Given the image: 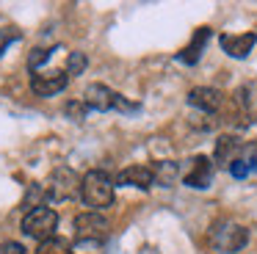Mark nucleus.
<instances>
[{
    "label": "nucleus",
    "instance_id": "nucleus-1",
    "mask_svg": "<svg viewBox=\"0 0 257 254\" xmlns=\"http://www.w3.org/2000/svg\"><path fill=\"white\" fill-rule=\"evenodd\" d=\"M249 243V229L235 221H216L207 232V246L213 254H235Z\"/></svg>",
    "mask_w": 257,
    "mask_h": 254
},
{
    "label": "nucleus",
    "instance_id": "nucleus-2",
    "mask_svg": "<svg viewBox=\"0 0 257 254\" xmlns=\"http://www.w3.org/2000/svg\"><path fill=\"white\" fill-rule=\"evenodd\" d=\"M80 196L89 207L94 210H105L113 204V180L108 171L102 169H91L89 174H83L80 182Z\"/></svg>",
    "mask_w": 257,
    "mask_h": 254
},
{
    "label": "nucleus",
    "instance_id": "nucleus-3",
    "mask_svg": "<svg viewBox=\"0 0 257 254\" xmlns=\"http://www.w3.org/2000/svg\"><path fill=\"white\" fill-rule=\"evenodd\" d=\"M56 226H58V215H56V210H50V207H31L28 213H25V218H23V232L28 237H36V240H47V237H53V232H56Z\"/></svg>",
    "mask_w": 257,
    "mask_h": 254
},
{
    "label": "nucleus",
    "instance_id": "nucleus-4",
    "mask_svg": "<svg viewBox=\"0 0 257 254\" xmlns=\"http://www.w3.org/2000/svg\"><path fill=\"white\" fill-rule=\"evenodd\" d=\"M80 177L75 174L72 169H67V166H61V169H56L50 174V180H47L45 191L50 199H56V202H64V199H75L80 191Z\"/></svg>",
    "mask_w": 257,
    "mask_h": 254
},
{
    "label": "nucleus",
    "instance_id": "nucleus-5",
    "mask_svg": "<svg viewBox=\"0 0 257 254\" xmlns=\"http://www.w3.org/2000/svg\"><path fill=\"white\" fill-rule=\"evenodd\" d=\"M108 235V221L102 218L100 213H80L78 218H75V237H78V243H102Z\"/></svg>",
    "mask_w": 257,
    "mask_h": 254
},
{
    "label": "nucleus",
    "instance_id": "nucleus-6",
    "mask_svg": "<svg viewBox=\"0 0 257 254\" xmlns=\"http://www.w3.org/2000/svg\"><path fill=\"white\" fill-rule=\"evenodd\" d=\"M183 182L188 188H196V191L210 188V182H213V160L205 158V155L191 158V166H188V171L183 174Z\"/></svg>",
    "mask_w": 257,
    "mask_h": 254
},
{
    "label": "nucleus",
    "instance_id": "nucleus-7",
    "mask_svg": "<svg viewBox=\"0 0 257 254\" xmlns=\"http://www.w3.org/2000/svg\"><path fill=\"white\" fill-rule=\"evenodd\" d=\"M69 83V75L67 72H36V75H31V88H34V94H39V97H53V94L64 91Z\"/></svg>",
    "mask_w": 257,
    "mask_h": 254
},
{
    "label": "nucleus",
    "instance_id": "nucleus-8",
    "mask_svg": "<svg viewBox=\"0 0 257 254\" xmlns=\"http://www.w3.org/2000/svg\"><path fill=\"white\" fill-rule=\"evenodd\" d=\"M119 97H122V94L111 91V88L102 86V83H91L83 91V102H86V108H91V110H116Z\"/></svg>",
    "mask_w": 257,
    "mask_h": 254
},
{
    "label": "nucleus",
    "instance_id": "nucleus-9",
    "mask_svg": "<svg viewBox=\"0 0 257 254\" xmlns=\"http://www.w3.org/2000/svg\"><path fill=\"white\" fill-rule=\"evenodd\" d=\"M116 185L150 191V188L155 185V171H152V166H130V169H122L116 174Z\"/></svg>",
    "mask_w": 257,
    "mask_h": 254
},
{
    "label": "nucleus",
    "instance_id": "nucleus-10",
    "mask_svg": "<svg viewBox=\"0 0 257 254\" xmlns=\"http://www.w3.org/2000/svg\"><path fill=\"white\" fill-rule=\"evenodd\" d=\"M188 105L205 110V113H216L224 105V94L213 86H196V88H191V94H188Z\"/></svg>",
    "mask_w": 257,
    "mask_h": 254
},
{
    "label": "nucleus",
    "instance_id": "nucleus-11",
    "mask_svg": "<svg viewBox=\"0 0 257 254\" xmlns=\"http://www.w3.org/2000/svg\"><path fill=\"white\" fill-rule=\"evenodd\" d=\"M254 42H257L254 33H224V36L218 39L221 50L229 58H246V55L251 53V47H254Z\"/></svg>",
    "mask_w": 257,
    "mask_h": 254
},
{
    "label": "nucleus",
    "instance_id": "nucleus-12",
    "mask_svg": "<svg viewBox=\"0 0 257 254\" xmlns=\"http://www.w3.org/2000/svg\"><path fill=\"white\" fill-rule=\"evenodd\" d=\"M243 152H246L243 141H238L235 136H221V138L216 141V163L227 166V169H229V166H232Z\"/></svg>",
    "mask_w": 257,
    "mask_h": 254
},
{
    "label": "nucleus",
    "instance_id": "nucleus-13",
    "mask_svg": "<svg viewBox=\"0 0 257 254\" xmlns=\"http://www.w3.org/2000/svg\"><path fill=\"white\" fill-rule=\"evenodd\" d=\"M207 39H210V28H199V31L194 33V39H191V44L177 55V58L183 61V64H196L202 50H205V44H207Z\"/></svg>",
    "mask_w": 257,
    "mask_h": 254
},
{
    "label": "nucleus",
    "instance_id": "nucleus-14",
    "mask_svg": "<svg viewBox=\"0 0 257 254\" xmlns=\"http://www.w3.org/2000/svg\"><path fill=\"white\" fill-rule=\"evenodd\" d=\"M152 171H155V182L163 185V188H172L174 182H177V177H180V166L172 163V160H161V163H155Z\"/></svg>",
    "mask_w": 257,
    "mask_h": 254
},
{
    "label": "nucleus",
    "instance_id": "nucleus-15",
    "mask_svg": "<svg viewBox=\"0 0 257 254\" xmlns=\"http://www.w3.org/2000/svg\"><path fill=\"white\" fill-rule=\"evenodd\" d=\"M36 254H72V243L64 240V237H47L36 246Z\"/></svg>",
    "mask_w": 257,
    "mask_h": 254
},
{
    "label": "nucleus",
    "instance_id": "nucleus-16",
    "mask_svg": "<svg viewBox=\"0 0 257 254\" xmlns=\"http://www.w3.org/2000/svg\"><path fill=\"white\" fill-rule=\"evenodd\" d=\"M86 66H89L86 53H69V58H67V75H83Z\"/></svg>",
    "mask_w": 257,
    "mask_h": 254
},
{
    "label": "nucleus",
    "instance_id": "nucleus-17",
    "mask_svg": "<svg viewBox=\"0 0 257 254\" xmlns=\"http://www.w3.org/2000/svg\"><path fill=\"white\" fill-rule=\"evenodd\" d=\"M50 53H53V50H42V47L31 50V55H28V69L36 75V72H39V66H42V64H47V58H50Z\"/></svg>",
    "mask_w": 257,
    "mask_h": 254
},
{
    "label": "nucleus",
    "instance_id": "nucleus-18",
    "mask_svg": "<svg viewBox=\"0 0 257 254\" xmlns=\"http://www.w3.org/2000/svg\"><path fill=\"white\" fill-rule=\"evenodd\" d=\"M0 254H28V248H25L23 243H17V240H6L3 246H0Z\"/></svg>",
    "mask_w": 257,
    "mask_h": 254
},
{
    "label": "nucleus",
    "instance_id": "nucleus-19",
    "mask_svg": "<svg viewBox=\"0 0 257 254\" xmlns=\"http://www.w3.org/2000/svg\"><path fill=\"white\" fill-rule=\"evenodd\" d=\"M17 39H20V33H17V31H0V55L6 53L9 44L17 42Z\"/></svg>",
    "mask_w": 257,
    "mask_h": 254
},
{
    "label": "nucleus",
    "instance_id": "nucleus-20",
    "mask_svg": "<svg viewBox=\"0 0 257 254\" xmlns=\"http://www.w3.org/2000/svg\"><path fill=\"white\" fill-rule=\"evenodd\" d=\"M67 113L72 116V119L80 121L86 116V102H83V99H80V102H67Z\"/></svg>",
    "mask_w": 257,
    "mask_h": 254
}]
</instances>
